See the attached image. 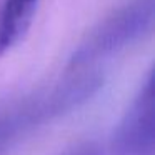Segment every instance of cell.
<instances>
[{"label":"cell","mask_w":155,"mask_h":155,"mask_svg":"<svg viewBox=\"0 0 155 155\" xmlns=\"http://www.w3.org/2000/svg\"><path fill=\"white\" fill-rule=\"evenodd\" d=\"M100 87L102 77L97 72H72L50 90L0 102V155H5L34 128L84 105Z\"/></svg>","instance_id":"6da1fadb"},{"label":"cell","mask_w":155,"mask_h":155,"mask_svg":"<svg viewBox=\"0 0 155 155\" xmlns=\"http://www.w3.org/2000/svg\"><path fill=\"white\" fill-rule=\"evenodd\" d=\"M153 0H130L97 24L72 54L70 72H97L95 67L138 44L153 30Z\"/></svg>","instance_id":"7a4b0ae2"},{"label":"cell","mask_w":155,"mask_h":155,"mask_svg":"<svg viewBox=\"0 0 155 155\" xmlns=\"http://www.w3.org/2000/svg\"><path fill=\"white\" fill-rule=\"evenodd\" d=\"M155 117H153V74L148 72L137 97L128 107L114 137V153L117 155H153L155 153Z\"/></svg>","instance_id":"3957f363"},{"label":"cell","mask_w":155,"mask_h":155,"mask_svg":"<svg viewBox=\"0 0 155 155\" xmlns=\"http://www.w3.org/2000/svg\"><path fill=\"white\" fill-rule=\"evenodd\" d=\"M38 0H0V55L10 52L27 35Z\"/></svg>","instance_id":"277c9868"},{"label":"cell","mask_w":155,"mask_h":155,"mask_svg":"<svg viewBox=\"0 0 155 155\" xmlns=\"http://www.w3.org/2000/svg\"><path fill=\"white\" fill-rule=\"evenodd\" d=\"M60 155H107V152L102 145L95 143V142H85V143L70 147L68 150L62 152Z\"/></svg>","instance_id":"5b68a950"}]
</instances>
